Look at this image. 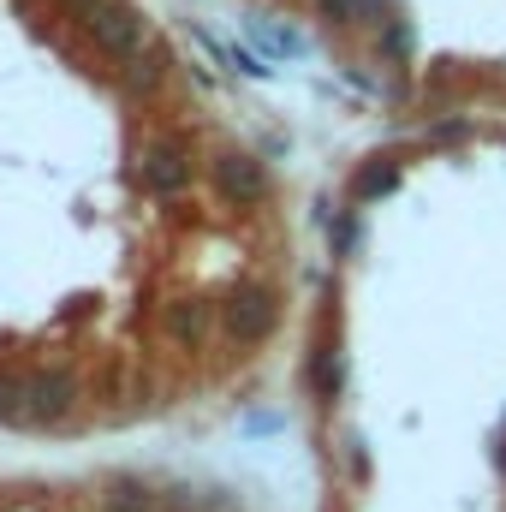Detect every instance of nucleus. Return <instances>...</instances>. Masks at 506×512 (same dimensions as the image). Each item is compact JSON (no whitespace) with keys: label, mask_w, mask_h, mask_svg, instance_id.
Masks as SVG:
<instances>
[{"label":"nucleus","mask_w":506,"mask_h":512,"mask_svg":"<svg viewBox=\"0 0 506 512\" xmlns=\"http://www.w3.org/2000/svg\"><path fill=\"white\" fill-rule=\"evenodd\" d=\"M352 209H370V203H387L393 191H405V161H393V155H370V161H358V173H352Z\"/></svg>","instance_id":"7"},{"label":"nucleus","mask_w":506,"mask_h":512,"mask_svg":"<svg viewBox=\"0 0 506 512\" xmlns=\"http://www.w3.org/2000/svg\"><path fill=\"white\" fill-rule=\"evenodd\" d=\"M215 322H221L227 346H262V340L274 334V322H280V298H274V286L245 280V286H233V292L221 298Z\"/></svg>","instance_id":"3"},{"label":"nucleus","mask_w":506,"mask_h":512,"mask_svg":"<svg viewBox=\"0 0 506 512\" xmlns=\"http://www.w3.org/2000/svg\"><path fill=\"white\" fill-rule=\"evenodd\" d=\"M167 48H155V42H143L137 54H126L120 60V96H131V102H143V96H155L161 90V78H167Z\"/></svg>","instance_id":"9"},{"label":"nucleus","mask_w":506,"mask_h":512,"mask_svg":"<svg viewBox=\"0 0 506 512\" xmlns=\"http://www.w3.org/2000/svg\"><path fill=\"white\" fill-rule=\"evenodd\" d=\"M239 429H245V435H280V429H286V411H245Z\"/></svg>","instance_id":"17"},{"label":"nucleus","mask_w":506,"mask_h":512,"mask_svg":"<svg viewBox=\"0 0 506 512\" xmlns=\"http://www.w3.org/2000/svg\"><path fill=\"white\" fill-rule=\"evenodd\" d=\"M376 48H381V60H393V66H405V60L417 54V30H411L405 12H393V18L376 30Z\"/></svg>","instance_id":"12"},{"label":"nucleus","mask_w":506,"mask_h":512,"mask_svg":"<svg viewBox=\"0 0 506 512\" xmlns=\"http://www.w3.org/2000/svg\"><path fill=\"white\" fill-rule=\"evenodd\" d=\"M358 6L364 0H316V18L334 24V30H346V24H358Z\"/></svg>","instance_id":"15"},{"label":"nucleus","mask_w":506,"mask_h":512,"mask_svg":"<svg viewBox=\"0 0 506 512\" xmlns=\"http://www.w3.org/2000/svg\"><path fill=\"white\" fill-rule=\"evenodd\" d=\"M18 393H24L30 429H54V423H66L78 411L84 382H78L72 364H30V370H18Z\"/></svg>","instance_id":"1"},{"label":"nucleus","mask_w":506,"mask_h":512,"mask_svg":"<svg viewBox=\"0 0 506 512\" xmlns=\"http://www.w3.org/2000/svg\"><path fill=\"white\" fill-rule=\"evenodd\" d=\"M66 12L78 18V30H84L108 60H126V54H137V48L149 42L137 6H126V0H66Z\"/></svg>","instance_id":"2"},{"label":"nucleus","mask_w":506,"mask_h":512,"mask_svg":"<svg viewBox=\"0 0 506 512\" xmlns=\"http://www.w3.org/2000/svg\"><path fill=\"white\" fill-rule=\"evenodd\" d=\"M209 191L227 209H262L268 203V161L251 149H221L209 161Z\"/></svg>","instance_id":"4"},{"label":"nucleus","mask_w":506,"mask_h":512,"mask_svg":"<svg viewBox=\"0 0 506 512\" xmlns=\"http://www.w3.org/2000/svg\"><path fill=\"white\" fill-rule=\"evenodd\" d=\"M328 251H334V262H352V256L364 251V215L358 209H340L328 221Z\"/></svg>","instance_id":"13"},{"label":"nucleus","mask_w":506,"mask_h":512,"mask_svg":"<svg viewBox=\"0 0 506 512\" xmlns=\"http://www.w3.org/2000/svg\"><path fill=\"white\" fill-rule=\"evenodd\" d=\"M304 382L316 393V405H340V393H346V352H340V340H316L310 346Z\"/></svg>","instance_id":"8"},{"label":"nucleus","mask_w":506,"mask_h":512,"mask_svg":"<svg viewBox=\"0 0 506 512\" xmlns=\"http://www.w3.org/2000/svg\"><path fill=\"white\" fill-rule=\"evenodd\" d=\"M346 471H352L358 483H370L376 465H370V441H364V435H346Z\"/></svg>","instance_id":"16"},{"label":"nucleus","mask_w":506,"mask_h":512,"mask_svg":"<svg viewBox=\"0 0 506 512\" xmlns=\"http://www.w3.org/2000/svg\"><path fill=\"white\" fill-rule=\"evenodd\" d=\"M465 137H471V120H465V114H453V120H435V126H429V143H465Z\"/></svg>","instance_id":"18"},{"label":"nucleus","mask_w":506,"mask_h":512,"mask_svg":"<svg viewBox=\"0 0 506 512\" xmlns=\"http://www.w3.org/2000/svg\"><path fill=\"white\" fill-rule=\"evenodd\" d=\"M0 429H30L24 393H18V370H0Z\"/></svg>","instance_id":"14"},{"label":"nucleus","mask_w":506,"mask_h":512,"mask_svg":"<svg viewBox=\"0 0 506 512\" xmlns=\"http://www.w3.org/2000/svg\"><path fill=\"white\" fill-rule=\"evenodd\" d=\"M245 42H251L268 66H274V60H292V54L310 48L298 30H286V24H274V18H262V12H245Z\"/></svg>","instance_id":"10"},{"label":"nucleus","mask_w":506,"mask_h":512,"mask_svg":"<svg viewBox=\"0 0 506 512\" xmlns=\"http://www.w3.org/2000/svg\"><path fill=\"white\" fill-rule=\"evenodd\" d=\"M209 328H215V310H209L203 298H173V304H161V334H167L179 352H197V346L209 340Z\"/></svg>","instance_id":"6"},{"label":"nucleus","mask_w":506,"mask_h":512,"mask_svg":"<svg viewBox=\"0 0 506 512\" xmlns=\"http://www.w3.org/2000/svg\"><path fill=\"white\" fill-rule=\"evenodd\" d=\"M137 179H143L155 197H185L191 179H197L191 149H185L179 137H149V143L137 149Z\"/></svg>","instance_id":"5"},{"label":"nucleus","mask_w":506,"mask_h":512,"mask_svg":"<svg viewBox=\"0 0 506 512\" xmlns=\"http://www.w3.org/2000/svg\"><path fill=\"white\" fill-rule=\"evenodd\" d=\"M108 512H155V489L143 477H108V495H102Z\"/></svg>","instance_id":"11"}]
</instances>
